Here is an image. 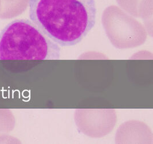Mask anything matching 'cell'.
<instances>
[{"label":"cell","mask_w":153,"mask_h":144,"mask_svg":"<svg viewBox=\"0 0 153 144\" xmlns=\"http://www.w3.org/2000/svg\"><path fill=\"white\" fill-rule=\"evenodd\" d=\"M95 0H29L30 20L59 46L80 43L96 23Z\"/></svg>","instance_id":"1"},{"label":"cell","mask_w":153,"mask_h":144,"mask_svg":"<svg viewBox=\"0 0 153 144\" xmlns=\"http://www.w3.org/2000/svg\"><path fill=\"white\" fill-rule=\"evenodd\" d=\"M60 47L28 19H16L0 32V60H58Z\"/></svg>","instance_id":"2"}]
</instances>
